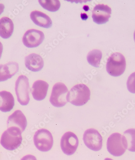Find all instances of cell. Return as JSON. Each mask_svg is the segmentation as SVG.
I'll use <instances>...</instances> for the list:
<instances>
[{
	"instance_id": "23",
	"label": "cell",
	"mask_w": 135,
	"mask_h": 160,
	"mask_svg": "<svg viewBox=\"0 0 135 160\" xmlns=\"http://www.w3.org/2000/svg\"><path fill=\"white\" fill-rule=\"evenodd\" d=\"M21 160H37L35 157L32 155L25 156Z\"/></svg>"
},
{
	"instance_id": "14",
	"label": "cell",
	"mask_w": 135,
	"mask_h": 160,
	"mask_svg": "<svg viewBox=\"0 0 135 160\" xmlns=\"http://www.w3.org/2000/svg\"><path fill=\"white\" fill-rule=\"evenodd\" d=\"M19 65L15 62H10L0 65V82L7 81L18 72Z\"/></svg>"
},
{
	"instance_id": "27",
	"label": "cell",
	"mask_w": 135,
	"mask_h": 160,
	"mask_svg": "<svg viewBox=\"0 0 135 160\" xmlns=\"http://www.w3.org/2000/svg\"><path fill=\"white\" fill-rule=\"evenodd\" d=\"M134 40L135 42V32H134Z\"/></svg>"
},
{
	"instance_id": "4",
	"label": "cell",
	"mask_w": 135,
	"mask_h": 160,
	"mask_svg": "<svg viewBox=\"0 0 135 160\" xmlns=\"http://www.w3.org/2000/svg\"><path fill=\"white\" fill-rule=\"evenodd\" d=\"M107 148L112 155L121 156L127 149L125 137L119 133L112 134L108 139Z\"/></svg>"
},
{
	"instance_id": "9",
	"label": "cell",
	"mask_w": 135,
	"mask_h": 160,
	"mask_svg": "<svg viewBox=\"0 0 135 160\" xmlns=\"http://www.w3.org/2000/svg\"><path fill=\"white\" fill-rule=\"evenodd\" d=\"M79 145V139L77 135L71 132H67L61 139V148L66 155L70 156L75 153Z\"/></svg>"
},
{
	"instance_id": "3",
	"label": "cell",
	"mask_w": 135,
	"mask_h": 160,
	"mask_svg": "<svg viewBox=\"0 0 135 160\" xmlns=\"http://www.w3.org/2000/svg\"><path fill=\"white\" fill-rule=\"evenodd\" d=\"M126 66V60L123 55L121 53L115 52L108 59L106 71L112 76L119 77L125 72Z\"/></svg>"
},
{
	"instance_id": "15",
	"label": "cell",
	"mask_w": 135,
	"mask_h": 160,
	"mask_svg": "<svg viewBox=\"0 0 135 160\" xmlns=\"http://www.w3.org/2000/svg\"><path fill=\"white\" fill-rule=\"evenodd\" d=\"M25 64L28 70L36 72L42 69L44 66V61L40 55L32 53L26 57Z\"/></svg>"
},
{
	"instance_id": "19",
	"label": "cell",
	"mask_w": 135,
	"mask_h": 160,
	"mask_svg": "<svg viewBox=\"0 0 135 160\" xmlns=\"http://www.w3.org/2000/svg\"><path fill=\"white\" fill-rule=\"evenodd\" d=\"M102 52L99 50L94 49L88 53L87 57L88 62L91 66L96 68L99 67L102 58Z\"/></svg>"
},
{
	"instance_id": "20",
	"label": "cell",
	"mask_w": 135,
	"mask_h": 160,
	"mask_svg": "<svg viewBox=\"0 0 135 160\" xmlns=\"http://www.w3.org/2000/svg\"><path fill=\"white\" fill-rule=\"evenodd\" d=\"M127 149L129 151L135 152V129L131 128L124 132Z\"/></svg>"
},
{
	"instance_id": "21",
	"label": "cell",
	"mask_w": 135,
	"mask_h": 160,
	"mask_svg": "<svg viewBox=\"0 0 135 160\" xmlns=\"http://www.w3.org/2000/svg\"><path fill=\"white\" fill-rule=\"evenodd\" d=\"M39 2L44 9L49 12L57 11L60 9L61 6L60 1L58 0H53V1L40 0L39 1Z\"/></svg>"
},
{
	"instance_id": "11",
	"label": "cell",
	"mask_w": 135,
	"mask_h": 160,
	"mask_svg": "<svg viewBox=\"0 0 135 160\" xmlns=\"http://www.w3.org/2000/svg\"><path fill=\"white\" fill-rule=\"evenodd\" d=\"M111 14V9L107 5L98 4L92 11L93 21L98 24L106 23L109 21Z\"/></svg>"
},
{
	"instance_id": "25",
	"label": "cell",
	"mask_w": 135,
	"mask_h": 160,
	"mask_svg": "<svg viewBox=\"0 0 135 160\" xmlns=\"http://www.w3.org/2000/svg\"><path fill=\"white\" fill-rule=\"evenodd\" d=\"M2 51H3V45L1 42H0V59L2 56Z\"/></svg>"
},
{
	"instance_id": "6",
	"label": "cell",
	"mask_w": 135,
	"mask_h": 160,
	"mask_svg": "<svg viewBox=\"0 0 135 160\" xmlns=\"http://www.w3.org/2000/svg\"><path fill=\"white\" fill-rule=\"evenodd\" d=\"M29 89L27 77L24 75L19 77L16 81L15 90L17 100L21 105L26 106L29 103Z\"/></svg>"
},
{
	"instance_id": "2",
	"label": "cell",
	"mask_w": 135,
	"mask_h": 160,
	"mask_svg": "<svg viewBox=\"0 0 135 160\" xmlns=\"http://www.w3.org/2000/svg\"><path fill=\"white\" fill-rule=\"evenodd\" d=\"M21 130L16 127H11L2 133L1 144L8 150H14L18 148L22 142Z\"/></svg>"
},
{
	"instance_id": "10",
	"label": "cell",
	"mask_w": 135,
	"mask_h": 160,
	"mask_svg": "<svg viewBox=\"0 0 135 160\" xmlns=\"http://www.w3.org/2000/svg\"><path fill=\"white\" fill-rule=\"evenodd\" d=\"M44 35L41 31L35 29L28 30L24 35L22 42L28 48H35L40 46L44 40Z\"/></svg>"
},
{
	"instance_id": "12",
	"label": "cell",
	"mask_w": 135,
	"mask_h": 160,
	"mask_svg": "<svg viewBox=\"0 0 135 160\" xmlns=\"http://www.w3.org/2000/svg\"><path fill=\"white\" fill-rule=\"evenodd\" d=\"M27 125L26 118L20 110H16L8 117L7 121L8 128L11 127H17L24 132Z\"/></svg>"
},
{
	"instance_id": "26",
	"label": "cell",
	"mask_w": 135,
	"mask_h": 160,
	"mask_svg": "<svg viewBox=\"0 0 135 160\" xmlns=\"http://www.w3.org/2000/svg\"><path fill=\"white\" fill-rule=\"evenodd\" d=\"M105 160H113L112 159H111V158H105Z\"/></svg>"
},
{
	"instance_id": "13",
	"label": "cell",
	"mask_w": 135,
	"mask_h": 160,
	"mask_svg": "<svg viewBox=\"0 0 135 160\" xmlns=\"http://www.w3.org/2000/svg\"><path fill=\"white\" fill-rule=\"evenodd\" d=\"M49 84L42 80H37L32 85L31 92L33 98L38 101L44 100L48 93Z\"/></svg>"
},
{
	"instance_id": "8",
	"label": "cell",
	"mask_w": 135,
	"mask_h": 160,
	"mask_svg": "<svg viewBox=\"0 0 135 160\" xmlns=\"http://www.w3.org/2000/svg\"><path fill=\"white\" fill-rule=\"evenodd\" d=\"M83 140L88 148L93 151H98L102 148V137L95 129L86 130L83 135Z\"/></svg>"
},
{
	"instance_id": "24",
	"label": "cell",
	"mask_w": 135,
	"mask_h": 160,
	"mask_svg": "<svg viewBox=\"0 0 135 160\" xmlns=\"http://www.w3.org/2000/svg\"><path fill=\"white\" fill-rule=\"evenodd\" d=\"M4 9H5V5L3 4H0V15L3 12Z\"/></svg>"
},
{
	"instance_id": "22",
	"label": "cell",
	"mask_w": 135,
	"mask_h": 160,
	"mask_svg": "<svg viewBox=\"0 0 135 160\" xmlns=\"http://www.w3.org/2000/svg\"><path fill=\"white\" fill-rule=\"evenodd\" d=\"M127 85L128 90L130 93H135V72L128 77Z\"/></svg>"
},
{
	"instance_id": "1",
	"label": "cell",
	"mask_w": 135,
	"mask_h": 160,
	"mask_svg": "<svg viewBox=\"0 0 135 160\" xmlns=\"http://www.w3.org/2000/svg\"><path fill=\"white\" fill-rule=\"evenodd\" d=\"M90 95L91 92L87 86L83 84H77L68 93L67 100L73 105L81 106L90 100Z\"/></svg>"
},
{
	"instance_id": "16",
	"label": "cell",
	"mask_w": 135,
	"mask_h": 160,
	"mask_svg": "<svg viewBox=\"0 0 135 160\" xmlns=\"http://www.w3.org/2000/svg\"><path fill=\"white\" fill-rule=\"evenodd\" d=\"M30 17L35 24L39 26L45 28H50L52 22L50 18L43 12L34 11L30 13Z\"/></svg>"
},
{
	"instance_id": "18",
	"label": "cell",
	"mask_w": 135,
	"mask_h": 160,
	"mask_svg": "<svg viewBox=\"0 0 135 160\" xmlns=\"http://www.w3.org/2000/svg\"><path fill=\"white\" fill-rule=\"evenodd\" d=\"M14 30V24L9 18L3 17L0 19V36L8 39L12 36Z\"/></svg>"
},
{
	"instance_id": "7",
	"label": "cell",
	"mask_w": 135,
	"mask_h": 160,
	"mask_svg": "<svg viewBox=\"0 0 135 160\" xmlns=\"http://www.w3.org/2000/svg\"><path fill=\"white\" fill-rule=\"evenodd\" d=\"M68 89L64 84L58 82L53 88L50 102L54 107L61 108L67 103V95Z\"/></svg>"
},
{
	"instance_id": "17",
	"label": "cell",
	"mask_w": 135,
	"mask_h": 160,
	"mask_svg": "<svg viewBox=\"0 0 135 160\" xmlns=\"http://www.w3.org/2000/svg\"><path fill=\"white\" fill-rule=\"evenodd\" d=\"M15 105V100L10 92L3 91L0 92V111L8 112L12 110Z\"/></svg>"
},
{
	"instance_id": "5",
	"label": "cell",
	"mask_w": 135,
	"mask_h": 160,
	"mask_svg": "<svg viewBox=\"0 0 135 160\" xmlns=\"http://www.w3.org/2000/svg\"><path fill=\"white\" fill-rule=\"evenodd\" d=\"M34 142L38 150L43 152H46L49 151L53 146V138L52 133L48 130L40 129L35 133Z\"/></svg>"
}]
</instances>
